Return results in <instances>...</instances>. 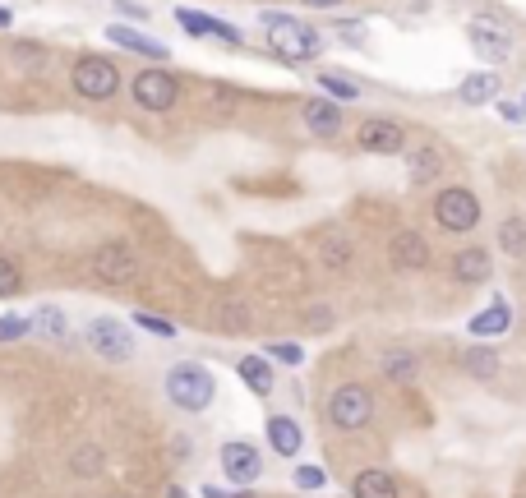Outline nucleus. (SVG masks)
<instances>
[{
  "mask_svg": "<svg viewBox=\"0 0 526 498\" xmlns=\"http://www.w3.org/2000/svg\"><path fill=\"white\" fill-rule=\"evenodd\" d=\"M10 24H14V14L5 10V5H0V28H10Z\"/></svg>",
  "mask_w": 526,
  "mask_h": 498,
  "instance_id": "79ce46f5",
  "label": "nucleus"
},
{
  "mask_svg": "<svg viewBox=\"0 0 526 498\" xmlns=\"http://www.w3.org/2000/svg\"><path fill=\"white\" fill-rule=\"evenodd\" d=\"M300 5H310V10H333V5H342V0H300Z\"/></svg>",
  "mask_w": 526,
  "mask_h": 498,
  "instance_id": "a19ab883",
  "label": "nucleus"
},
{
  "mask_svg": "<svg viewBox=\"0 0 526 498\" xmlns=\"http://www.w3.org/2000/svg\"><path fill=\"white\" fill-rule=\"evenodd\" d=\"M499 74H467L462 79V88H457V97L467 102V107H485V102H499Z\"/></svg>",
  "mask_w": 526,
  "mask_h": 498,
  "instance_id": "a211bd4d",
  "label": "nucleus"
},
{
  "mask_svg": "<svg viewBox=\"0 0 526 498\" xmlns=\"http://www.w3.org/2000/svg\"><path fill=\"white\" fill-rule=\"evenodd\" d=\"M70 471L74 475H84V480H93V475L107 471V452L97 448V443H84V448L70 457Z\"/></svg>",
  "mask_w": 526,
  "mask_h": 498,
  "instance_id": "393cba45",
  "label": "nucleus"
},
{
  "mask_svg": "<svg viewBox=\"0 0 526 498\" xmlns=\"http://www.w3.org/2000/svg\"><path fill=\"white\" fill-rule=\"evenodd\" d=\"M499 116H503V120H522L526 107H517V102H499Z\"/></svg>",
  "mask_w": 526,
  "mask_h": 498,
  "instance_id": "58836bf2",
  "label": "nucleus"
},
{
  "mask_svg": "<svg viewBox=\"0 0 526 498\" xmlns=\"http://www.w3.org/2000/svg\"><path fill=\"white\" fill-rule=\"evenodd\" d=\"M167 397L171 406H180V411H208L217 397V379L213 369L194 365V360H185V365H171L167 369Z\"/></svg>",
  "mask_w": 526,
  "mask_h": 498,
  "instance_id": "f257e3e1",
  "label": "nucleus"
},
{
  "mask_svg": "<svg viewBox=\"0 0 526 498\" xmlns=\"http://www.w3.org/2000/svg\"><path fill=\"white\" fill-rule=\"evenodd\" d=\"M305 323H310L314 332L333 328V309H328V305H310V314H305Z\"/></svg>",
  "mask_w": 526,
  "mask_h": 498,
  "instance_id": "f704fd0d",
  "label": "nucleus"
},
{
  "mask_svg": "<svg viewBox=\"0 0 526 498\" xmlns=\"http://www.w3.org/2000/svg\"><path fill=\"white\" fill-rule=\"evenodd\" d=\"M167 498H190V494H185L180 485H171V489H167Z\"/></svg>",
  "mask_w": 526,
  "mask_h": 498,
  "instance_id": "37998d69",
  "label": "nucleus"
},
{
  "mask_svg": "<svg viewBox=\"0 0 526 498\" xmlns=\"http://www.w3.org/2000/svg\"><path fill=\"white\" fill-rule=\"evenodd\" d=\"M360 148H365V153L397 157L407 148V130H402L397 120H365V125H360Z\"/></svg>",
  "mask_w": 526,
  "mask_h": 498,
  "instance_id": "f8f14e48",
  "label": "nucleus"
},
{
  "mask_svg": "<svg viewBox=\"0 0 526 498\" xmlns=\"http://www.w3.org/2000/svg\"><path fill=\"white\" fill-rule=\"evenodd\" d=\"M222 323H227V328L236 332V328H245V323H250V314H240V305H227V314H222Z\"/></svg>",
  "mask_w": 526,
  "mask_h": 498,
  "instance_id": "e433bc0d",
  "label": "nucleus"
},
{
  "mask_svg": "<svg viewBox=\"0 0 526 498\" xmlns=\"http://www.w3.org/2000/svg\"><path fill=\"white\" fill-rule=\"evenodd\" d=\"M342 37L347 42H365V24H342Z\"/></svg>",
  "mask_w": 526,
  "mask_h": 498,
  "instance_id": "ea45409f",
  "label": "nucleus"
},
{
  "mask_svg": "<svg viewBox=\"0 0 526 498\" xmlns=\"http://www.w3.org/2000/svg\"><path fill=\"white\" fill-rule=\"evenodd\" d=\"M19 282H24V277H19V263H14V259H0V300L14 296V291H19Z\"/></svg>",
  "mask_w": 526,
  "mask_h": 498,
  "instance_id": "7c9ffc66",
  "label": "nucleus"
},
{
  "mask_svg": "<svg viewBox=\"0 0 526 498\" xmlns=\"http://www.w3.org/2000/svg\"><path fill=\"white\" fill-rule=\"evenodd\" d=\"M379 369H383V379H388V383H411V379H416V356L402 351V346H393V351H383Z\"/></svg>",
  "mask_w": 526,
  "mask_h": 498,
  "instance_id": "4be33fe9",
  "label": "nucleus"
},
{
  "mask_svg": "<svg viewBox=\"0 0 526 498\" xmlns=\"http://www.w3.org/2000/svg\"><path fill=\"white\" fill-rule=\"evenodd\" d=\"M204 498H245V494H236L227 485H204Z\"/></svg>",
  "mask_w": 526,
  "mask_h": 498,
  "instance_id": "4c0bfd02",
  "label": "nucleus"
},
{
  "mask_svg": "<svg viewBox=\"0 0 526 498\" xmlns=\"http://www.w3.org/2000/svg\"><path fill=\"white\" fill-rule=\"evenodd\" d=\"M236 374L245 379V388H250L254 397H268V392H273V365H268L263 356H240Z\"/></svg>",
  "mask_w": 526,
  "mask_h": 498,
  "instance_id": "6ab92c4d",
  "label": "nucleus"
},
{
  "mask_svg": "<svg viewBox=\"0 0 526 498\" xmlns=\"http://www.w3.org/2000/svg\"><path fill=\"white\" fill-rule=\"evenodd\" d=\"M434 222L443 231H453V236H467V231L480 226V199L471 190H462V185H453V190H443L434 199Z\"/></svg>",
  "mask_w": 526,
  "mask_h": 498,
  "instance_id": "39448f33",
  "label": "nucleus"
},
{
  "mask_svg": "<svg viewBox=\"0 0 526 498\" xmlns=\"http://www.w3.org/2000/svg\"><path fill=\"white\" fill-rule=\"evenodd\" d=\"M351 498H397V480L388 471H360L351 480Z\"/></svg>",
  "mask_w": 526,
  "mask_h": 498,
  "instance_id": "412c9836",
  "label": "nucleus"
},
{
  "mask_svg": "<svg viewBox=\"0 0 526 498\" xmlns=\"http://www.w3.org/2000/svg\"><path fill=\"white\" fill-rule=\"evenodd\" d=\"M263 33H268V47H273L277 56H287V60H314L323 51L319 33L305 28L300 19H291V14L268 10L263 14Z\"/></svg>",
  "mask_w": 526,
  "mask_h": 498,
  "instance_id": "f03ea898",
  "label": "nucleus"
},
{
  "mask_svg": "<svg viewBox=\"0 0 526 498\" xmlns=\"http://www.w3.org/2000/svg\"><path fill=\"white\" fill-rule=\"evenodd\" d=\"M268 360H277V365H300L305 351H300L296 342H268Z\"/></svg>",
  "mask_w": 526,
  "mask_h": 498,
  "instance_id": "c756f323",
  "label": "nucleus"
},
{
  "mask_svg": "<svg viewBox=\"0 0 526 498\" xmlns=\"http://www.w3.org/2000/svg\"><path fill=\"white\" fill-rule=\"evenodd\" d=\"M70 83L74 93L88 97V102H107V97L120 93V70L107 56H79L70 70Z\"/></svg>",
  "mask_w": 526,
  "mask_h": 498,
  "instance_id": "20e7f679",
  "label": "nucleus"
},
{
  "mask_svg": "<svg viewBox=\"0 0 526 498\" xmlns=\"http://www.w3.org/2000/svg\"><path fill=\"white\" fill-rule=\"evenodd\" d=\"M88 346H93L102 360H116V365L134 356V337L120 328L116 319H93L88 323Z\"/></svg>",
  "mask_w": 526,
  "mask_h": 498,
  "instance_id": "1a4fd4ad",
  "label": "nucleus"
},
{
  "mask_svg": "<svg viewBox=\"0 0 526 498\" xmlns=\"http://www.w3.org/2000/svg\"><path fill=\"white\" fill-rule=\"evenodd\" d=\"M462 365H467L471 379H494L499 374V351L494 346H471L467 356H462Z\"/></svg>",
  "mask_w": 526,
  "mask_h": 498,
  "instance_id": "5701e85b",
  "label": "nucleus"
},
{
  "mask_svg": "<svg viewBox=\"0 0 526 498\" xmlns=\"http://www.w3.org/2000/svg\"><path fill=\"white\" fill-rule=\"evenodd\" d=\"M116 10H120V14H130V19H139V24L148 19V10L139 5V0H116Z\"/></svg>",
  "mask_w": 526,
  "mask_h": 498,
  "instance_id": "c9c22d12",
  "label": "nucleus"
},
{
  "mask_svg": "<svg viewBox=\"0 0 526 498\" xmlns=\"http://www.w3.org/2000/svg\"><path fill=\"white\" fill-rule=\"evenodd\" d=\"M453 277H457V282H467V286L490 282V254H485L480 245L457 249V254H453Z\"/></svg>",
  "mask_w": 526,
  "mask_h": 498,
  "instance_id": "dca6fc26",
  "label": "nucleus"
},
{
  "mask_svg": "<svg viewBox=\"0 0 526 498\" xmlns=\"http://www.w3.org/2000/svg\"><path fill=\"white\" fill-rule=\"evenodd\" d=\"M88 273L107 286H125L134 273H139V259H134L130 245H102L93 259H88Z\"/></svg>",
  "mask_w": 526,
  "mask_h": 498,
  "instance_id": "6e6552de",
  "label": "nucleus"
},
{
  "mask_svg": "<svg viewBox=\"0 0 526 498\" xmlns=\"http://www.w3.org/2000/svg\"><path fill=\"white\" fill-rule=\"evenodd\" d=\"M217 462H222V475L231 480V489H250L254 480L263 475V457H259V448H254V443H245V439L222 443Z\"/></svg>",
  "mask_w": 526,
  "mask_h": 498,
  "instance_id": "0eeeda50",
  "label": "nucleus"
},
{
  "mask_svg": "<svg viewBox=\"0 0 526 498\" xmlns=\"http://www.w3.org/2000/svg\"><path fill=\"white\" fill-rule=\"evenodd\" d=\"M388 259H393L397 273H420V268H430V245L420 231H397L393 245H388Z\"/></svg>",
  "mask_w": 526,
  "mask_h": 498,
  "instance_id": "9b49d317",
  "label": "nucleus"
},
{
  "mask_svg": "<svg viewBox=\"0 0 526 498\" xmlns=\"http://www.w3.org/2000/svg\"><path fill=\"white\" fill-rule=\"evenodd\" d=\"M467 37H471V47H476V56H485V60H508L513 56V33L499 28V24H490V19H476V24L467 28Z\"/></svg>",
  "mask_w": 526,
  "mask_h": 498,
  "instance_id": "ddd939ff",
  "label": "nucleus"
},
{
  "mask_svg": "<svg viewBox=\"0 0 526 498\" xmlns=\"http://www.w3.org/2000/svg\"><path fill=\"white\" fill-rule=\"evenodd\" d=\"M323 263H328L333 273H347V268H351V240L347 236H328V240H323Z\"/></svg>",
  "mask_w": 526,
  "mask_h": 498,
  "instance_id": "c85d7f7f",
  "label": "nucleus"
},
{
  "mask_svg": "<svg viewBox=\"0 0 526 498\" xmlns=\"http://www.w3.org/2000/svg\"><path fill=\"white\" fill-rule=\"evenodd\" d=\"M130 97H134V107H144V111H171L180 97V83L167 70H139L130 79Z\"/></svg>",
  "mask_w": 526,
  "mask_h": 498,
  "instance_id": "423d86ee",
  "label": "nucleus"
},
{
  "mask_svg": "<svg viewBox=\"0 0 526 498\" xmlns=\"http://www.w3.org/2000/svg\"><path fill=\"white\" fill-rule=\"evenodd\" d=\"M134 323H139L144 332H153V337H176V323L157 319V314H134Z\"/></svg>",
  "mask_w": 526,
  "mask_h": 498,
  "instance_id": "72a5a7b5",
  "label": "nucleus"
},
{
  "mask_svg": "<svg viewBox=\"0 0 526 498\" xmlns=\"http://www.w3.org/2000/svg\"><path fill=\"white\" fill-rule=\"evenodd\" d=\"M107 42H116V47L134 51V56H148V60H167V42H157V37L139 33V28H125V24H111L107 28Z\"/></svg>",
  "mask_w": 526,
  "mask_h": 498,
  "instance_id": "4468645a",
  "label": "nucleus"
},
{
  "mask_svg": "<svg viewBox=\"0 0 526 498\" xmlns=\"http://www.w3.org/2000/svg\"><path fill=\"white\" fill-rule=\"evenodd\" d=\"M300 443H305V434H300V425L291 415H268V448L277 457H296Z\"/></svg>",
  "mask_w": 526,
  "mask_h": 498,
  "instance_id": "f3484780",
  "label": "nucleus"
},
{
  "mask_svg": "<svg viewBox=\"0 0 526 498\" xmlns=\"http://www.w3.org/2000/svg\"><path fill=\"white\" fill-rule=\"evenodd\" d=\"M374 420V392L365 383H342V388L328 397V425L342 429V434H356Z\"/></svg>",
  "mask_w": 526,
  "mask_h": 498,
  "instance_id": "7ed1b4c3",
  "label": "nucleus"
},
{
  "mask_svg": "<svg viewBox=\"0 0 526 498\" xmlns=\"http://www.w3.org/2000/svg\"><path fill=\"white\" fill-rule=\"evenodd\" d=\"M499 249L508 259H526V217H508L499 226Z\"/></svg>",
  "mask_w": 526,
  "mask_h": 498,
  "instance_id": "b1692460",
  "label": "nucleus"
},
{
  "mask_svg": "<svg viewBox=\"0 0 526 498\" xmlns=\"http://www.w3.org/2000/svg\"><path fill=\"white\" fill-rule=\"evenodd\" d=\"M323 485H328L323 466H296V489H323Z\"/></svg>",
  "mask_w": 526,
  "mask_h": 498,
  "instance_id": "473e14b6",
  "label": "nucleus"
},
{
  "mask_svg": "<svg viewBox=\"0 0 526 498\" xmlns=\"http://www.w3.org/2000/svg\"><path fill=\"white\" fill-rule=\"evenodd\" d=\"M305 125H310L319 139H337L342 134V111H337V102H328V97H314V102H305Z\"/></svg>",
  "mask_w": 526,
  "mask_h": 498,
  "instance_id": "2eb2a0df",
  "label": "nucleus"
},
{
  "mask_svg": "<svg viewBox=\"0 0 526 498\" xmlns=\"http://www.w3.org/2000/svg\"><path fill=\"white\" fill-rule=\"evenodd\" d=\"M319 88L328 97H337V102H356L360 97V83L351 79V74H337V70H319Z\"/></svg>",
  "mask_w": 526,
  "mask_h": 498,
  "instance_id": "a878e982",
  "label": "nucleus"
},
{
  "mask_svg": "<svg viewBox=\"0 0 526 498\" xmlns=\"http://www.w3.org/2000/svg\"><path fill=\"white\" fill-rule=\"evenodd\" d=\"M439 171H443L439 148H416V153H411V180H416V185H430Z\"/></svg>",
  "mask_w": 526,
  "mask_h": 498,
  "instance_id": "bb28decb",
  "label": "nucleus"
},
{
  "mask_svg": "<svg viewBox=\"0 0 526 498\" xmlns=\"http://www.w3.org/2000/svg\"><path fill=\"white\" fill-rule=\"evenodd\" d=\"M508 323H513V309H508V300H494L485 314H476V319H471V337H503V332H508Z\"/></svg>",
  "mask_w": 526,
  "mask_h": 498,
  "instance_id": "aec40b11",
  "label": "nucleus"
},
{
  "mask_svg": "<svg viewBox=\"0 0 526 498\" xmlns=\"http://www.w3.org/2000/svg\"><path fill=\"white\" fill-rule=\"evenodd\" d=\"M33 323H37V332H42L47 342H65V337H70V323H65V314H60L56 305H42Z\"/></svg>",
  "mask_w": 526,
  "mask_h": 498,
  "instance_id": "cd10ccee",
  "label": "nucleus"
},
{
  "mask_svg": "<svg viewBox=\"0 0 526 498\" xmlns=\"http://www.w3.org/2000/svg\"><path fill=\"white\" fill-rule=\"evenodd\" d=\"M28 332H37L33 319H0V342H19Z\"/></svg>",
  "mask_w": 526,
  "mask_h": 498,
  "instance_id": "2f4dec72",
  "label": "nucleus"
},
{
  "mask_svg": "<svg viewBox=\"0 0 526 498\" xmlns=\"http://www.w3.org/2000/svg\"><path fill=\"white\" fill-rule=\"evenodd\" d=\"M176 24L190 37H213V42H227V47H240V42H245L240 28L222 24V19H213V14H204V10H185V5L176 10Z\"/></svg>",
  "mask_w": 526,
  "mask_h": 498,
  "instance_id": "9d476101",
  "label": "nucleus"
}]
</instances>
